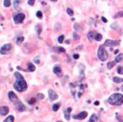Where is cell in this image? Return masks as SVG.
Segmentation results:
<instances>
[{
  "label": "cell",
  "instance_id": "1",
  "mask_svg": "<svg viewBox=\"0 0 123 122\" xmlns=\"http://www.w3.org/2000/svg\"><path fill=\"white\" fill-rule=\"evenodd\" d=\"M14 76H15L16 81L13 85L14 88L18 92L25 91L27 89V83H26L23 75L21 73H19V72H16V73H14Z\"/></svg>",
  "mask_w": 123,
  "mask_h": 122
},
{
  "label": "cell",
  "instance_id": "2",
  "mask_svg": "<svg viewBox=\"0 0 123 122\" xmlns=\"http://www.w3.org/2000/svg\"><path fill=\"white\" fill-rule=\"evenodd\" d=\"M8 95H9V100L14 104V105L16 107V109H17L19 111L21 112V111H25V110L26 108H25V104L19 99L17 95H16L14 92L9 91V93H8Z\"/></svg>",
  "mask_w": 123,
  "mask_h": 122
},
{
  "label": "cell",
  "instance_id": "3",
  "mask_svg": "<svg viewBox=\"0 0 123 122\" xmlns=\"http://www.w3.org/2000/svg\"><path fill=\"white\" fill-rule=\"evenodd\" d=\"M107 102L114 106H120L123 104V95L121 93H113L109 97Z\"/></svg>",
  "mask_w": 123,
  "mask_h": 122
},
{
  "label": "cell",
  "instance_id": "4",
  "mask_svg": "<svg viewBox=\"0 0 123 122\" xmlns=\"http://www.w3.org/2000/svg\"><path fill=\"white\" fill-rule=\"evenodd\" d=\"M98 56L102 61H105L108 59V53L103 46H100L98 50Z\"/></svg>",
  "mask_w": 123,
  "mask_h": 122
},
{
  "label": "cell",
  "instance_id": "5",
  "mask_svg": "<svg viewBox=\"0 0 123 122\" xmlns=\"http://www.w3.org/2000/svg\"><path fill=\"white\" fill-rule=\"evenodd\" d=\"M25 18V14L20 13V14H17L14 15V21L15 24H20L24 21Z\"/></svg>",
  "mask_w": 123,
  "mask_h": 122
},
{
  "label": "cell",
  "instance_id": "6",
  "mask_svg": "<svg viewBox=\"0 0 123 122\" xmlns=\"http://www.w3.org/2000/svg\"><path fill=\"white\" fill-rule=\"evenodd\" d=\"M12 49V45L11 44H6V45H4V46L1 47L0 49V53L3 55H5L7 53H9V51H11Z\"/></svg>",
  "mask_w": 123,
  "mask_h": 122
},
{
  "label": "cell",
  "instance_id": "7",
  "mask_svg": "<svg viewBox=\"0 0 123 122\" xmlns=\"http://www.w3.org/2000/svg\"><path fill=\"white\" fill-rule=\"evenodd\" d=\"M120 45V41H113V40H106L104 43V46H110V47H112V46H116Z\"/></svg>",
  "mask_w": 123,
  "mask_h": 122
},
{
  "label": "cell",
  "instance_id": "8",
  "mask_svg": "<svg viewBox=\"0 0 123 122\" xmlns=\"http://www.w3.org/2000/svg\"><path fill=\"white\" fill-rule=\"evenodd\" d=\"M87 115H88L87 112H86V111H82V112H80L79 114H77V115H73V118L75 119V120H84V119L87 117Z\"/></svg>",
  "mask_w": 123,
  "mask_h": 122
},
{
  "label": "cell",
  "instance_id": "9",
  "mask_svg": "<svg viewBox=\"0 0 123 122\" xmlns=\"http://www.w3.org/2000/svg\"><path fill=\"white\" fill-rule=\"evenodd\" d=\"M48 95H49V98L51 100H56L58 98L57 93H56L53 89H51V88L48 90Z\"/></svg>",
  "mask_w": 123,
  "mask_h": 122
},
{
  "label": "cell",
  "instance_id": "10",
  "mask_svg": "<svg viewBox=\"0 0 123 122\" xmlns=\"http://www.w3.org/2000/svg\"><path fill=\"white\" fill-rule=\"evenodd\" d=\"M9 112V109L8 106H1L0 107V115H6Z\"/></svg>",
  "mask_w": 123,
  "mask_h": 122
},
{
  "label": "cell",
  "instance_id": "11",
  "mask_svg": "<svg viewBox=\"0 0 123 122\" xmlns=\"http://www.w3.org/2000/svg\"><path fill=\"white\" fill-rule=\"evenodd\" d=\"M71 112H72V108H71V107L68 108L67 110L64 111V118H65L67 120H70V114H71Z\"/></svg>",
  "mask_w": 123,
  "mask_h": 122
},
{
  "label": "cell",
  "instance_id": "12",
  "mask_svg": "<svg viewBox=\"0 0 123 122\" xmlns=\"http://www.w3.org/2000/svg\"><path fill=\"white\" fill-rule=\"evenodd\" d=\"M96 34H97V32H96V31H90V32L87 35L88 39H89L90 41H92L93 40H94V37H95Z\"/></svg>",
  "mask_w": 123,
  "mask_h": 122
},
{
  "label": "cell",
  "instance_id": "13",
  "mask_svg": "<svg viewBox=\"0 0 123 122\" xmlns=\"http://www.w3.org/2000/svg\"><path fill=\"white\" fill-rule=\"evenodd\" d=\"M53 73H55V74H56L57 76H60V75L62 74V69L61 67H60L59 66H56L53 67Z\"/></svg>",
  "mask_w": 123,
  "mask_h": 122
},
{
  "label": "cell",
  "instance_id": "14",
  "mask_svg": "<svg viewBox=\"0 0 123 122\" xmlns=\"http://www.w3.org/2000/svg\"><path fill=\"white\" fill-rule=\"evenodd\" d=\"M122 60H123V53H120V54H118L117 56H116V58H115V61H116V63L121 62Z\"/></svg>",
  "mask_w": 123,
  "mask_h": 122
},
{
  "label": "cell",
  "instance_id": "15",
  "mask_svg": "<svg viewBox=\"0 0 123 122\" xmlns=\"http://www.w3.org/2000/svg\"><path fill=\"white\" fill-rule=\"evenodd\" d=\"M113 82L115 83H123V78H121L119 77H114L113 78Z\"/></svg>",
  "mask_w": 123,
  "mask_h": 122
},
{
  "label": "cell",
  "instance_id": "16",
  "mask_svg": "<svg viewBox=\"0 0 123 122\" xmlns=\"http://www.w3.org/2000/svg\"><path fill=\"white\" fill-rule=\"evenodd\" d=\"M98 120H99V119H98V116L96 115H92L90 117V119H89V122H98Z\"/></svg>",
  "mask_w": 123,
  "mask_h": 122
},
{
  "label": "cell",
  "instance_id": "17",
  "mask_svg": "<svg viewBox=\"0 0 123 122\" xmlns=\"http://www.w3.org/2000/svg\"><path fill=\"white\" fill-rule=\"evenodd\" d=\"M36 70V67L33 65V63L29 62L28 63V71L29 72H34Z\"/></svg>",
  "mask_w": 123,
  "mask_h": 122
},
{
  "label": "cell",
  "instance_id": "18",
  "mask_svg": "<svg viewBox=\"0 0 123 122\" xmlns=\"http://www.w3.org/2000/svg\"><path fill=\"white\" fill-rule=\"evenodd\" d=\"M74 30H75L76 31H78V32H80V31L83 30L82 26H81L79 24H74Z\"/></svg>",
  "mask_w": 123,
  "mask_h": 122
},
{
  "label": "cell",
  "instance_id": "19",
  "mask_svg": "<svg viewBox=\"0 0 123 122\" xmlns=\"http://www.w3.org/2000/svg\"><path fill=\"white\" fill-rule=\"evenodd\" d=\"M60 106H61V103L54 104L52 105V110L53 111H57V110L60 109Z\"/></svg>",
  "mask_w": 123,
  "mask_h": 122
},
{
  "label": "cell",
  "instance_id": "20",
  "mask_svg": "<svg viewBox=\"0 0 123 122\" xmlns=\"http://www.w3.org/2000/svg\"><path fill=\"white\" fill-rule=\"evenodd\" d=\"M14 117L13 115H9L5 120H4V122H14Z\"/></svg>",
  "mask_w": 123,
  "mask_h": 122
},
{
  "label": "cell",
  "instance_id": "21",
  "mask_svg": "<svg viewBox=\"0 0 123 122\" xmlns=\"http://www.w3.org/2000/svg\"><path fill=\"white\" fill-rule=\"evenodd\" d=\"M116 61H110V62L107 63V68L108 69H111V68H113L115 67V65H116Z\"/></svg>",
  "mask_w": 123,
  "mask_h": 122
},
{
  "label": "cell",
  "instance_id": "22",
  "mask_svg": "<svg viewBox=\"0 0 123 122\" xmlns=\"http://www.w3.org/2000/svg\"><path fill=\"white\" fill-rule=\"evenodd\" d=\"M94 40H95V41H100L101 40H102V35L99 34V33H97V34L95 35Z\"/></svg>",
  "mask_w": 123,
  "mask_h": 122
},
{
  "label": "cell",
  "instance_id": "23",
  "mask_svg": "<svg viewBox=\"0 0 123 122\" xmlns=\"http://www.w3.org/2000/svg\"><path fill=\"white\" fill-rule=\"evenodd\" d=\"M117 73L120 75L123 74V67L122 66H119L117 67Z\"/></svg>",
  "mask_w": 123,
  "mask_h": 122
},
{
  "label": "cell",
  "instance_id": "24",
  "mask_svg": "<svg viewBox=\"0 0 123 122\" xmlns=\"http://www.w3.org/2000/svg\"><path fill=\"white\" fill-rule=\"evenodd\" d=\"M123 17V11H120V12L116 13V14L114 16V18L116 19V18H121Z\"/></svg>",
  "mask_w": 123,
  "mask_h": 122
},
{
  "label": "cell",
  "instance_id": "25",
  "mask_svg": "<svg viewBox=\"0 0 123 122\" xmlns=\"http://www.w3.org/2000/svg\"><path fill=\"white\" fill-rule=\"evenodd\" d=\"M4 5L5 7H9L11 5V0H4Z\"/></svg>",
  "mask_w": 123,
  "mask_h": 122
},
{
  "label": "cell",
  "instance_id": "26",
  "mask_svg": "<svg viewBox=\"0 0 123 122\" xmlns=\"http://www.w3.org/2000/svg\"><path fill=\"white\" fill-rule=\"evenodd\" d=\"M19 3H20V0H14V7L15 9L18 8V5L19 4Z\"/></svg>",
  "mask_w": 123,
  "mask_h": 122
},
{
  "label": "cell",
  "instance_id": "27",
  "mask_svg": "<svg viewBox=\"0 0 123 122\" xmlns=\"http://www.w3.org/2000/svg\"><path fill=\"white\" fill-rule=\"evenodd\" d=\"M63 40H64V36L63 35H62V36H60L59 37H58V42L59 43H62L63 42Z\"/></svg>",
  "mask_w": 123,
  "mask_h": 122
},
{
  "label": "cell",
  "instance_id": "28",
  "mask_svg": "<svg viewBox=\"0 0 123 122\" xmlns=\"http://www.w3.org/2000/svg\"><path fill=\"white\" fill-rule=\"evenodd\" d=\"M67 13H68V14L70 16H73V15H74V11H73L72 9H70V8H68V9H67Z\"/></svg>",
  "mask_w": 123,
  "mask_h": 122
},
{
  "label": "cell",
  "instance_id": "29",
  "mask_svg": "<svg viewBox=\"0 0 123 122\" xmlns=\"http://www.w3.org/2000/svg\"><path fill=\"white\" fill-rule=\"evenodd\" d=\"M23 41H24V37H19L17 39V41H16V43H17V45H19L21 44V43L23 42Z\"/></svg>",
  "mask_w": 123,
  "mask_h": 122
},
{
  "label": "cell",
  "instance_id": "30",
  "mask_svg": "<svg viewBox=\"0 0 123 122\" xmlns=\"http://www.w3.org/2000/svg\"><path fill=\"white\" fill-rule=\"evenodd\" d=\"M36 16H37V18H39V19H42V17H43L42 13H41V11H38V12L36 13Z\"/></svg>",
  "mask_w": 123,
  "mask_h": 122
},
{
  "label": "cell",
  "instance_id": "31",
  "mask_svg": "<svg viewBox=\"0 0 123 122\" xmlns=\"http://www.w3.org/2000/svg\"><path fill=\"white\" fill-rule=\"evenodd\" d=\"M35 103H36V98H31V99L29 100L30 104H34Z\"/></svg>",
  "mask_w": 123,
  "mask_h": 122
},
{
  "label": "cell",
  "instance_id": "32",
  "mask_svg": "<svg viewBox=\"0 0 123 122\" xmlns=\"http://www.w3.org/2000/svg\"><path fill=\"white\" fill-rule=\"evenodd\" d=\"M57 51H59V52H62V53H64L66 51V50L64 49L63 47H57Z\"/></svg>",
  "mask_w": 123,
  "mask_h": 122
},
{
  "label": "cell",
  "instance_id": "33",
  "mask_svg": "<svg viewBox=\"0 0 123 122\" xmlns=\"http://www.w3.org/2000/svg\"><path fill=\"white\" fill-rule=\"evenodd\" d=\"M37 98H40V99H43L44 98V95L42 93H37Z\"/></svg>",
  "mask_w": 123,
  "mask_h": 122
},
{
  "label": "cell",
  "instance_id": "34",
  "mask_svg": "<svg viewBox=\"0 0 123 122\" xmlns=\"http://www.w3.org/2000/svg\"><path fill=\"white\" fill-rule=\"evenodd\" d=\"M28 4H29L30 5L33 6V5H34V4H35V0H29V1H28Z\"/></svg>",
  "mask_w": 123,
  "mask_h": 122
},
{
  "label": "cell",
  "instance_id": "35",
  "mask_svg": "<svg viewBox=\"0 0 123 122\" xmlns=\"http://www.w3.org/2000/svg\"><path fill=\"white\" fill-rule=\"evenodd\" d=\"M37 32H38V34H41V25H37Z\"/></svg>",
  "mask_w": 123,
  "mask_h": 122
},
{
  "label": "cell",
  "instance_id": "36",
  "mask_svg": "<svg viewBox=\"0 0 123 122\" xmlns=\"http://www.w3.org/2000/svg\"><path fill=\"white\" fill-rule=\"evenodd\" d=\"M73 57H74V59L77 60V59H79V54H74V55H73Z\"/></svg>",
  "mask_w": 123,
  "mask_h": 122
},
{
  "label": "cell",
  "instance_id": "37",
  "mask_svg": "<svg viewBox=\"0 0 123 122\" xmlns=\"http://www.w3.org/2000/svg\"><path fill=\"white\" fill-rule=\"evenodd\" d=\"M101 19H102V21L104 23H107V19H106L105 17H102V18H101Z\"/></svg>",
  "mask_w": 123,
  "mask_h": 122
},
{
  "label": "cell",
  "instance_id": "38",
  "mask_svg": "<svg viewBox=\"0 0 123 122\" xmlns=\"http://www.w3.org/2000/svg\"><path fill=\"white\" fill-rule=\"evenodd\" d=\"M74 39H75V40H77L78 38H79V36H78V35L76 34V33H74Z\"/></svg>",
  "mask_w": 123,
  "mask_h": 122
},
{
  "label": "cell",
  "instance_id": "39",
  "mask_svg": "<svg viewBox=\"0 0 123 122\" xmlns=\"http://www.w3.org/2000/svg\"><path fill=\"white\" fill-rule=\"evenodd\" d=\"M99 101H95L94 102V105H99Z\"/></svg>",
  "mask_w": 123,
  "mask_h": 122
},
{
  "label": "cell",
  "instance_id": "40",
  "mask_svg": "<svg viewBox=\"0 0 123 122\" xmlns=\"http://www.w3.org/2000/svg\"><path fill=\"white\" fill-rule=\"evenodd\" d=\"M66 43H67V44H69V43H70V41H66Z\"/></svg>",
  "mask_w": 123,
  "mask_h": 122
},
{
  "label": "cell",
  "instance_id": "41",
  "mask_svg": "<svg viewBox=\"0 0 123 122\" xmlns=\"http://www.w3.org/2000/svg\"><path fill=\"white\" fill-rule=\"evenodd\" d=\"M116 53H118V50H116V51H115V54H116Z\"/></svg>",
  "mask_w": 123,
  "mask_h": 122
},
{
  "label": "cell",
  "instance_id": "42",
  "mask_svg": "<svg viewBox=\"0 0 123 122\" xmlns=\"http://www.w3.org/2000/svg\"><path fill=\"white\" fill-rule=\"evenodd\" d=\"M121 91H123V85L121 86Z\"/></svg>",
  "mask_w": 123,
  "mask_h": 122
},
{
  "label": "cell",
  "instance_id": "43",
  "mask_svg": "<svg viewBox=\"0 0 123 122\" xmlns=\"http://www.w3.org/2000/svg\"><path fill=\"white\" fill-rule=\"evenodd\" d=\"M51 1H54V2H56V1H57V0H51Z\"/></svg>",
  "mask_w": 123,
  "mask_h": 122
},
{
  "label": "cell",
  "instance_id": "44",
  "mask_svg": "<svg viewBox=\"0 0 123 122\" xmlns=\"http://www.w3.org/2000/svg\"><path fill=\"white\" fill-rule=\"evenodd\" d=\"M56 122H62V121H56Z\"/></svg>",
  "mask_w": 123,
  "mask_h": 122
},
{
  "label": "cell",
  "instance_id": "45",
  "mask_svg": "<svg viewBox=\"0 0 123 122\" xmlns=\"http://www.w3.org/2000/svg\"><path fill=\"white\" fill-rule=\"evenodd\" d=\"M121 122H123V120H122V121H121Z\"/></svg>",
  "mask_w": 123,
  "mask_h": 122
}]
</instances>
